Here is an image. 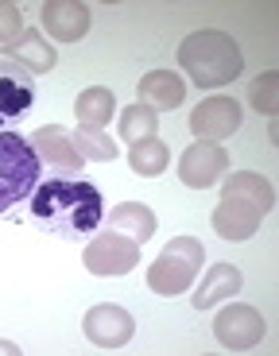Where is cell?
<instances>
[{
  "label": "cell",
  "mask_w": 279,
  "mask_h": 356,
  "mask_svg": "<svg viewBox=\"0 0 279 356\" xmlns=\"http://www.w3.org/2000/svg\"><path fill=\"white\" fill-rule=\"evenodd\" d=\"M31 221L43 232L81 241V236H93L97 225L105 221V197L93 182L78 175L43 178L31 194Z\"/></svg>",
  "instance_id": "1"
},
{
  "label": "cell",
  "mask_w": 279,
  "mask_h": 356,
  "mask_svg": "<svg viewBox=\"0 0 279 356\" xmlns=\"http://www.w3.org/2000/svg\"><path fill=\"white\" fill-rule=\"evenodd\" d=\"M264 209H256L253 202H244V197L237 194H221V205L214 209V217H209V225H214V232L221 236V241H248V236H256V229H260L264 221Z\"/></svg>",
  "instance_id": "11"
},
{
  "label": "cell",
  "mask_w": 279,
  "mask_h": 356,
  "mask_svg": "<svg viewBox=\"0 0 279 356\" xmlns=\"http://www.w3.org/2000/svg\"><path fill=\"white\" fill-rule=\"evenodd\" d=\"M105 225L113 232H125L128 241L144 244L155 236V209H148L144 202H120L105 213Z\"/></svg>",
  "instance_id": "16"
},
{
  "label": "cell",
  "mask_w": 279,
  "mask_h": 356,
  "mask_svg": "<svg viewBox=\"0 0 279 356\" xmlns=\"http://www.w3.org/2000/svg\"><path fill=\"white\" fill-rule=\"evenodd\" d=\"M117 124H120V140L136 143V140H148V136L159 132V116L148 105H125V113L117 116Z\"/></svg>",
  "instance_id": "21"
},
{
  "label": "cell",
  "mask_w": 279,
  "mask_h": 356,
  "mask_svg": "<svg viewBox=\"0 0 279 356\" xmlns=\"http://www.w3.org/2000/svg\"><path fill=\"white\" fill-rule=\"evenodd\" d=\"M0 353H16V345H8V341H0Z\"/></svg>",
  "instance_id": "25"
},
{
  "label": "cell",
  "mask_w": 279,
  "mask_h": 356,
  "mask_svg": "<svg viewBox=\"0 0 279 356\" xmlns=\"http://www.w3.org/2000/svg\"><path fill=\"white\" fill-rule=\"evenodd\" d=\"M39 186V155L31 140L16 132H0V213H8Z\"/></svg>",
  "instance_id": "4"
},
{
  "label": "cell",
  "mask_w": 279,
  "mask_h": 356,
  "mask_svg": "<svg viewBox=\"0 0 279 356\" xmlns=\"http://www.w3.org/2000/svg\"><path fill=\"white\" fill-rule=\"evenodd\" d=\"M74 116H78L81 128H105L109 120L117 116V97H113V89H105V86L81 89L78 101H74Z\"/></svg>",
  "instance_id": "17"
},
{
  "label": "cell",
  "mask_w": 279,
  "mask_h": 356,
  "mask_svg": "<svg viewBox=\"0 0 279 356\" xmlns=\"http://www.w3.org/2000/svg\"><path fill=\"white\" fill-rule=\"evenodd\" d=\"M221 194L244 197V202H253L256 209H264V213L276 205V190H271V182L264 175H256V170H237V175H229L225 182H221Z\"/></svg>",
  "instance_id": "19"
},
{
  "label": "cell",
  "mask_w": 279,
  "mask_h": 356,
  "mask_svg": "<svg viewBox=\"0 0 279 356\" xmlns=\"http://www.w3.org/2000/svg\"><path fill=\"white\" fill-rule=\"evenodd\" d=\"M31 105H35V81H31V74L24 66H16L12 58H0V128L19 124Z\"/></svg>",
  "instance_id": "8"
},
{
  "label": "cell",
  "mask_w": 279,
  "mask_h": 356,
  "mask_svg": "<svg viewBox=\"0 0 279 356\" xmlns=\"http://www.w3.org/2000/svg\"><path fill=\"white\" fill-rule=\"evenodd\" d=\"M248 105L256 108V113H279V74L276 70H268V74H260V78L248 86Z\"/></svg>",
  "instance_id": "23"
},
{
  "label": "cell",
  "mask_w": 279,
  "mask_h": 356,
  "mask_svg": "<svg viewBox=\"0 0 279 356\" xmlns=\"http://www.w3.org/2000/svg\"><path fill=\"white\" fill-rule=\"evenodd\" d=\"M81 264L93 275H128L136 264H140V244L128 241L125 232L101 229L90 236L86 252H81Z\"/></svg>",
  "instance_id": "5"
},
{
  "label": "cell",
  "mask_w": 279,
  "mask_h": 356,
  "mask_svg": "<svg viewBox=\"0 0 279 356\" xmlns=\"http://www.w3.org/2000/svg\"><path fill=\"white\" fill-rule=\"evenodd\" d=\"M167 163H171V147H167L159 136H148V140L128 143V167H132L136 175L155 178V175L167 170Z\"/></svg>",
  "instance_id": "20"
},
{
  "label": "cell",
  "mask_w": 279,
  "mask_h": 356,
  "mask_svg": "<svg viewBox=\"0 0 279 356\" xmlns=\"http://www.w3.org/2000/svg\"><path fill=\"white\" fill-rule=\"evenodd\" d=\"M31 147H35L39 163H51V167L66 170V175H78L81 163H86L78 152V143H74V136L58 124H47L39 132H31Z\"/></svg>",
  "instance_id": "12"
},
{
  "label": "cell",
  "mask_w": 279,
  "mask_h": 356,
  "mask_svg": "<svg viewBox=\"0 0 279 356\" xmlns=\"http://www.w3.org/2000/svg\"><path fill=\"white\" fill-rule=\"evenodd\" d=\"M202 264H206V248L194 236H175L163 244V252L155 256V264L148 267V286L163 298H179L194 286Z\"/></svg>",
  "instance_id": "3"
},
{
  "label": "cell",
  "mask_w": 279,
  "mask_h": 356,
  "mask_svg": "<svg viewBox=\"0 0 279 356\" xmlns=\"http://www.w3.org/2000/svg\"><path fill=\"white\" fill-rule=\"evenodd\" d=\"M225 170H229L225 147L221 143H209V140L190 143L179 159V178H182V186H190V190L217 186V178H225Z\"/></svg>",
  "instance_id": "7"
},
{
  "label": "cell",
  "mask_w": 279,
  "mask_h": 356,
  "mask_svg": "<svg viewBox=\"0 0 279 356\" xmlns=\"http://www.w3.org/2000/svg\"><path fill=\"white\" fill-rule=\"evenodd\" d=\"M186 97V81L171 70H152L140 78V105H148L152 113H167V108H179Z\"/></svg>",
  "instance_id": "15"
},
{
  "label": "cell",
  "mask_w": 279,
  "mask_h": 356,
  "mask_svg": "<svg viewBox=\"0 0 279 356\" xmlns=\"http://www.w3.org/2000/svg\"><path fill=\"white\" fill-rule=\"evenodd\" d=\"M81 330H86V337H90L97 348H125L128 341H132V333H136V321H132V314H128L125 306L101 302V306H93V310L86 314Z\"/></svg>",
  "instance_id": "10"
},
{
  "label": "cell",
  "mask_w": 279,
  "mask_h": 356,
  "mask_svg": "<svg viewBox=\"0 0 279 356\" xmlns=\"http://www.w3.org/2000/svg\"><path fill=\"white\" fill-rule=\"evenodd\" d=\"M179 63L186 70V78L202 89H214V86H229V81L241 78L244 70V54L225 31H194V35L182 39L179 47Z\"/></svg>",
  "instance_id": "2"
},
{
  "label": "cell",
  "mask_w": 279,
  "mask_h": 356,
  "mask_svg": "<svg viewBox=\"0 0 279 356\" xmlns=\"http://www.w3.org/2000/svg\"><path fill=\"white\" fill-rule=\"evenodd\" d=\"M214 333H217V341H221L225 348H233V353H248V348H256L264 341L268 325H264L260 310H253L248 302H233V306H225V310L217 314Z\"/></svg>",
  "instance_id": "6"
},
{
  "label": "cell",
  "mask_w": 279,
  "mask_h": 356,
  "mask_svg": "<svg viewBox=\"0 0 279 356\" xmlns=\"http://www.w3.org/2000/svg\"><path fill=\"white\" fill-rule=\"evenodd\" d=\"M241 128V105L225 93H217V97H206L202 105H194L190 113V132L198 136V140H209V143H221L225 136H233Z\"/></svg>",
  "instance_id": "9"
},
{
  "label": "cell",
  "mask_w": 279,
  "mask_h": 356,
  "mask_svg": "<svg viewBox=\"0 0 279 356\" xmlns=\"http://www.w3.org/2000/svg\"><path fill=\"white\" fill-rule=\"evenodd\" d=\"M8 58L16 66H24L27 74H51L54 70V51L47 47V39L35 35V31H24L19 39H12Z\"/></svg>",
  "instance_id": "18"
},
{
  "label": "cell",
  "mask_w": 279,
  "mask_h": 356,
  "mask_svg": "<svg viewBox=\"0 0 279 356\" xmlns=\"http://www.w3.org/2000/svg\"><path fill=\"white\" fill-rule=\"evenodd\" d=\"M74 143H78V152L81 159H93V163H109V159H117V143L109 140L101 128H78V132H70Z\"/></svg>",
  "instance_id": "22"
},
{
  "label": "cell",
  "mask_w": 279,
  "mask_h": 356,
  "mask_svg": "<svg viewBox=\"0 0 279 356\" xmlns=\"http://www.w3.org/2000/svg\"><path fill=\"white\" fill-rule=\"evenodd\" d=\"M24 35V19H19V8L8 4V0H0V43L8 47L12 39Z\"/></svg>",
  "instance_id": "24"
},
{
  "label": "cell",
  "mask_w": 279,
  "mask_h": 356,
  "mask_svg": "<svg viewBox=\"0 0 279 356\" xmlns=\"http://www.w3.org/2000/svg\"><path fill=\"white\" fill-rule=\"evenodd\" d=\"M39 19H43V31L58 43H78L90 31V8L78 0H51V4H43Z\"/></svg>",
  "instance_id": "13"
},
{
  "label": "cell",
  "mask_w": 279,
  "mask_h": 356,
  "mask_svg": "<svg viewBox=\"0 0 279 356\" xmlns=\"http://www.w3.org/2000/svg\"><path fill=\"white\" fill-rule=\"evenodd\" d=\"M241 286H244V279H241V271H237L233 264H214V267L206 271V279L194 286V298H190V306H194V310H214L217 302L233 298Z\"/></svg>",
  "instance_id": "14"
}]
</instances>
